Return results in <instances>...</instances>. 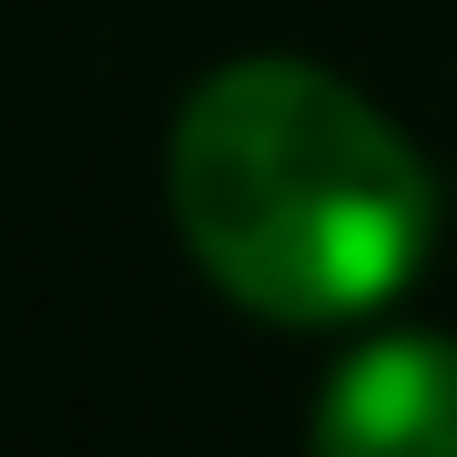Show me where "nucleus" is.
Wrapping results in <instances>:
<instances>
[{
  "mask_svg": "<svg viewBox=\"0 0 457 457\" xmlns=\"http://www.w3.org/2000/svg\"><path fill=\"white\" fill-rule=\"evenodd\" d=\"M173 224L234 305L345 326L407 295L437 234V183L407 132L315 62H224L173 112Z\"/></svg>",
  "mask_w": 457,
  "mask_h": 457,
  "instance_id": "f257e3e1",
  "label": "nucleus"
},
{
  "mask_svg": "<svg viewBox=\"0 0 457 457\" xmlns=\"http://www.w3.org/2000/svg\"><path fill=\"white\" fill-rule=\"evenodd\" d=\"M315 457H457V345L376 336L326 376Z\"/></svg>",
  "mask_w": 457,
  "mask_h": 457,
  "instance_id": "f03ea898",
  "label": "nucleus"
}]
</instances>
